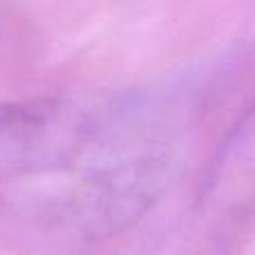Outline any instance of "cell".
I'll return each instance as SVG.
<instances>
[{
    "label": "cell",
    "mask_w": 255,
    "mask_h": 255,
    "mask_svg": "<svg viewBox=\"0 0 255 255\" xmlns=\"http://www.w3.org/2000/svg\"><path fill=\"white\" fill-rule=\"evenodd\" d=\"M226 157L231 163H220V168L231 166V172L240 168V177L251 181L249 186H255V108L247 117V121L238 128L235 141L229 145Z\"/></svg>",
    "instance_id": "cell-1"
}]
</instances>
